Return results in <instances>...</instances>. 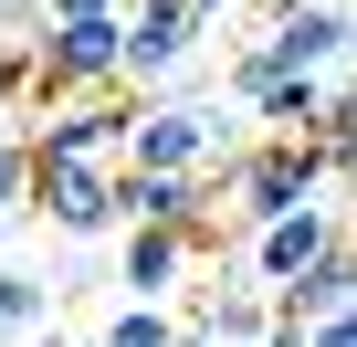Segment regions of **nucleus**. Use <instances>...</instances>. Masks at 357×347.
<instances>
[{
    "mask_svg": "<svg viewBox=\"0 0 357 347\" xmlns=\"http://www.w3.org/2000/svg\"><path fill=\"white\" fill-rule=\"evenodd\" d=\"M242 158V126L211 105V95H137V126H126V158L116 168H147V179H211L221 190V168Z\"/></svg>",
    "mask_w": 357,
    "mask_h": 347,
    "instance_id": "nucleus-1",
    "label": "nucleus"
},
{
    "mask_svg": "<svg viewBox=\"0 0 357 347\" xmlns=\"http://www.w3.org/2000/svg\"><path fill=\"white\" fill-rule=\"evenodd\" d=\"M32 84L43 95H126L116 64H126V11H95V22H32Z\"/></svg>",
    "mask_w": 357,
    "mask_h": 347,
    "instance_id": "nucleus-2",
    "label": "nucleus"
},
{
    "mask_svg": "<svg viewBox=\"0 0 357 347\" xmlns=\"http://www.w3.org/2000/svg\"><path fill=\"white\" fill-rule=\"evenodd\" d=\"M221 190H231V221L263 232V221H284V211H305V200L326 190V158H315L305 137H263V147H242V158L221 168Z\"/></svg>",
    "mask_w": 357,
    "mask_h": 347,
    "instance_id": "nucleus-3",
    "label": "nucleus"
},
{
    "mask_svg": "<svg viewBox=\"0 0 357 347\" xmlns=\"http://www.w3.org/2000/svg\"><path fill=\"white\" fill-rule=\"evenodd\" d=\"M200 43H211L200 0H126V64H116V84H137V95H168L178 74L200 64Z\"/></svg>",
    "mask_w": 357,
    "mask_h": 347,
    "instance_id": "nucleus-4",
    "label": "nucleus"
},
{
    "mask_svg": "<svg viewBox=\"0 0 357 347\" xmlns=\"http://www.w3.org/2000/svg\"><path fill=\"white\" fill-rule=\"evenodd\" d=\"M126 126H137L126 95H63L53 116H32L22 147H32V168H74V158H84V168H116V158H126Z\"/></svg>",
    "mask_w": 357,
    "mask_h": 347,
    "instance_id": "nucleus-5",
    "label": "nucleus"
},
{
    "mask_svg": "<svg viewBox=\"0 0 357 347\" xmlns=\"http://www.w3.org/2000/svg\"><path fill=\"white\" fill-rule=\"evenodd\" d=\"M252 53L273 64V74H336V64H357V11H336V0H284V11L252 32Z\"/></svg>",
    "mask_w": 357,
    "mask_h": 347,
    "instance_id": "nucleus-6",
    "label": "nucleus"
},
{
    "mask_svg": "<svg viewBox=\"0 0 357 347\" xmlns=\"http://www.w3.org/2000/svg\"><path fill=\"white\" fill-rule=\"evenodd\" d=\"M32 211L63 232V242H116L126 221H116V168H32Z\"/></svg>",
    "mask_w": 357,
    "mask_h": 347,
    "instance_id": "nucleus-7",
    "label": "nucleus"
},
{
    "mask_svg": "<svg viewBox=\"0 0 357 347\" xmlns=\"http://www.w3.org/2000/svg\"><path fill=\"white\" fill-rule=\"evenodd\" d=\"M231 105H242V116H263V137H315L326 84H315V74H273V64L242 43V53H231Z\"/></svg>",
    "mask_w": 357,
    "mask_h": 347,
    "instance_id": "nucleus-8",
    "label": "nucleus"
},
{
    "mask_svg": "<svg viewBox=\"0 0 357 347\" xmlns=\"http://www.w3.org/2000/svg\"><path fill=\"white\" fill-rule=\"evenodd\" d=\"M347 232H336V211L326 200H305V211H284V221H263L252 232V253H242V284H263V295H284L305 263H326Z\"/></svg>",
    "mask_w": 357,
    "mask_h": 347,
    "instance_id": "nucleus-9",
    "label": "nucleus"
},
{
    "mask_svg": "<svg viewBox=\"0 0 357 347\" xmlns=\"http://www.w3.org/2000/svg\"><path fill=\"white\" fill-rule=\"evenodd\" d=\"M211 179H147V168H116V221L126 232H190L211 242Z\"/></svg>",
    "mask_w": 357,
    "mask_h": 347,
    "instance_id": "nucleus-10",
    "label": "nucleus"
},
{
    "mask_svg": "<svg viewBox=\"0 0 357 347\" xmlns=\"http://www.w3.org/2000/svg\"><path fill=\"white\" fill-rule=\"evenodd\" d=\"M190 232H126V263H116V284H126V305H168L178 295V274H190Z\"/></svg>",
    "mask_w": 357,
    "mask_h": 347,
    "instance_id": "nucleus-11",
    "label": "nucleus"
},
{
    "mask_svg": "<svg viewBox=\"0 0 357 347\" xmlns=\"http://www.w3.org/2000/svg\"><path fill=\"white\" fill-rule=\"evenodd\" d=\"M273 305H284L294 326H326V316H347V305H357V242H336L326 263H305V274H294Z\"/></svg>",
    "mask_w": 357,
    "mask_h": 347,
    "instance_id": "nucleus-12",
    "label": "nucleus"
},
{
    "mask_svg": "<svg viewBox=\"0 0 357 347\" xmlns=\"http://www.w3.org/2000/svg\"><path fill=\"white\" fill-rule=\"evenodd\" d=\"M53 305H63V295H53L43 274H22V263H0V316H11V337H43V326H53Z\"/></svg>",
    "mask_w": 357,
    "mask_h": 347,
    "instance_id": "nucleus-13",
    "label": "nucleus"
},
{
    "mask_svg": "<svg viewBox=\"0 0 357 347\" xmlns=\"http://www.w3.org/2000/svg\"><path fill=\"white\" fill-rule=\"evenodd\" d=\"M95 347H190V337H178V316H168V305H116Z\"/></svg>",
    "mask_w": 357,
    "mask_h": 347,
    "instance_id": "nucleus-14",
    "label": "nucleus"
},
{
    "mask_svg": "<svg viewBox=\"0 0 357 347\" xmlns=\"http://www.w3.org/2000/svg\"><path fill=\"white\" fill-rule=\"evenodd\" d=\"M11 211H32V147L0 126V221H11Z\"/></svg>",
    "mask_w": 357,
    "mask_h": 347,
    "instance_id": "nucleus-15",
    "label": "nucleus"
},
{
    "mask_svg": "<svg viewBox=\"0 0 357 347\" xmlns=\"http://www.w3.org/2000/svg\"><path fill=\"white\" fill-rule=\"evenodd\" d=\"M43 22H95V11H126V0H32Z\"/></svg>",
    "mask_w": 357,
    "mask_h": 347,
    "instance_id": "nucleus-16",
    "label": "nucleus"
},
{
    "mask_svg": "<svg viewBox=\"0 0 357 347\" xmlns=\"http://www.w3.org/2000/svg\"><path fill=\"white\" fill-rule=\"evenodd\" d=\"M305 347H357V305H347V316H326V326H305Z\"/></svg>",
    "mask_w": 357,
    "mask_h": 347,
    "instance_id": "nucleus-17",
    "label": "nucleus"
},
{
    "mask_svg": "<svg viewBox=\"0 0 357 347\" xmlns=\"http://www.w3.org/2000/svg\"><path fill=\"white\" fill-rule=\"evenodd\" d=\"M221 11H242V0H200V22H221Z\"/></svg>",
    "mask_w": 357,
    "mask_h": 347,
    "instance_id": "nucleus-18",
    "label": "nucleus"
},
{
    "mask_svg": "<svg viewBox=\"0 0 357 347\" xmlns=\"http://www.w3.org/2000/svg\"><path fill=\"white\" fill-rule=\"evenodd\" d=\"M0 347H22V337H11V316H0Z\"/></svg>",
    "mask_w": 357,
    "mask_h": 347,
    "instance_id": "nucleus-19",
    "label": "nucleus"
},
{
    "mask_svg": "<svg viewBox=\"0 0 357 347\" xmlns=\"http://www.w3.org/2000/svg\"><path fill=\"white\" fill-rule=\"evenodd\" d=\"M0 232H11V221H0Z\"/></svg>",
    "mask_w": 357,
    "mask_h": 347,
    "instance_id": "nucleus-20",
    "label": "nucleus"
},
{
    "mask_svg": "<svg viewBox=\"0 0 357 347\" xmlns=\"http://www.w3.org/2000/svg\"><path fill=\"white\" fill-rule=\"evenodd\" d=\"M273 11H284V0H273Z\"/></svg>",
    "mask_w": 357,
    "mask_h": 347,
    "instance_id": "nucleus-21",
    "label": "nucleus"
}]
</instances>
